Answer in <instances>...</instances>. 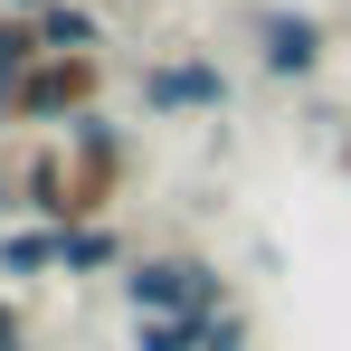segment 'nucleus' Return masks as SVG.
<instances>
[{"instance_id": "1", "label": "nucleus", "mask_w": 351, "mask_h": 351, "mask_svg": "<svg viewBox=\"0 0 351 351\" xmlns=\"http://www.w3.org/2000/svg\"><path fill=\"white\" fill-rule=\"evenodd\" d=\"M114 285H123L133 313H190V323L228 313V276H219L209 256H190V247H143Z\"/></svg>"}, {"instance_id": "2", "label": "nucleus", "mask_w": 351, "mask_h": 351, "mask_svg": "<svg viewBox=\"0 0 351 351\" xmlns=\"http://www.w3.org/2000/svg\"><path fill=\"white\" fill-rule=\"evenodd\" d=\"M95 105H105V48H48L10 86V114L19 123H76V114H95Z\"/></svg>"}, {"instance_id": "3", "label": "nucleus", "mask_w": 351, "mask_h": 351, "mask_svg": "<svg viewBox=\"0 0 351 351\" xmlns=\"http://www.w3.org/2000/svg\"><path fill=\"white\" fill-rule=\"evenodd\" d=\"M247 38H256V76H276V86H304V76H323V58H332V29L313 10H294V0H266L247 19Z\"/></svg>"}, {"instance_id": "4", "label": "nucleus", "mask_w": 351, "mask_h": 351, "mask_svg": "<svg viewBox=\"0 0 351 351\" xmlns=\"http://www.w3.org/2000/svg\"><path fill=\"white\" fill-rule=\"evenodd\" d=\"M228 95H237V76L209 58V48H180V58H152V66H143V114H162V123L228 114Z\"/></svg>"}, {"instance_id": "5", "label": "nucleus", "mask_w": 351, "mask_h": 351, "mask_svg": "<svg viewBox=\"0 0 351 351\" xmlns=\"http://www.w3.org/2000/svg\"><path fill=\"white\" fill-rule=\"evenodd\" d=\"M19 209L48 219V228H76V219H86V209H76V171H66V143L29 152V171H19Z\"/></svg>"}, {"instance_id": "6", "label": "nucleus", "mask_w": 351, "mask_h": 351, "mask_svg": "<svg viewBox=\"0 0 351 351\" xmlns=\"http://www.w3.org/2000/svg\"><path fill=\"white\" fill-rule=\"evenodd\" d=\"M58 237H66L58 276H123V266H133V247H123L114 219H76V228H58Z\"/></svg>"}, {"instance_id": "7", "label": "nucleus", "mask_w": 351, "mask_h": 351, "mask_svg": "<svg viewBox=\"0 0 351 351\" xmlns=\"http://www.w3.org/2000/svg\"><path fill=\"white\" fill-rule=\"evenodd\" d=\"M58 256H66V237L38 219V228H10L0 237V276H58Z\"/></svg>"}, {"instance_id": "8", "label": "nucleus", "mask_w": 351, "mask_h": 351, "mask_svg": "<svg viewBox=\"0 0 351 351\" xmlns=\"http://www.w3.org/2000/svg\"><path fill=\"white\" fill-rule=\"evenodd\" d=\"M29 19H38L48 48H105V19H95L86 0H48V10H29Z\"/></svg>"}, {"instance_id": "9", "label": "nucleus", "mask_w": 351, "mask_h": 351, "mask_svg": "<svg viewBox=\"0 0 351 351\" xmlns=\"http://www.w3.org/2000/svg\"><path fill=\"white\" fill-rule=\"evenodd\" d=\"M38 58H48L38 19H29V10H0V86H19V76H29Z\"/></svg>"}, {"instance_id": "10", "label": "nucleus", "mask_w": 351, "mask_h": 351, "mask_svg": "<svg viewBox=\"0 0 351 351\" xmlns=\"http://www.w3.org/2000/svg\"><path fill=\"white\" fill-rule=\"evenodd\" d=\"M133 351H199L190 313H133Z\"/></svg>"}, {"instance_id": "11", "label": "nucleus", "mask_w": 351, "mask_h": 351, "mask_svg": "<svg viewBox=\"0 0 351 351\" xmlns=\"http://www.w3.org/2000/svg\"><path fill=\"white\" fill-rule=\"evenodd\" d=\"M199 351H247V313H209V323H199Z\"/></svg>"}, {"instance_id": "12", "label": "nucleus", "mask_w": 351, "mask_h": 351, "mask_svg": "<svg viewBox=\"0 0 351 351\" xmlns=\"http://www.w3.org/2000/svg\"><path fill=\"white\" fill-rule=\"evenodd\" d=\"M0 351H29V313H19L10 294H0Z\"/></svg>"}, {"instance_id": "13", "label": "nucleus", "mask_w": 351, "mask_h": 351, "mask_svg": "<svg viewBox=\"0 0 351 351\" xmlns=\"http://www.w3.org/2000/svg\"><path fill=\"white\" fill-rule=\"evenodd\" d=\"M10 10H48V0H10Z\"/></svg>"}, {"instance_id": "14", "label": "nucleus", "mask_w": 351, "mask_h": 351, "mask_svg": "<svg viewBox=\"0 0 351 351\" xmlns=\"http://www.w3.org/2000/svg\"><path fill=\"white\" fill-rule=\"evenodd\" d=\"M342 180H351V143H342Z\"/></svg>"}, {"instance_id": "15", "label": "nucleus", "mask_w": 351, "mask_h": 351, "mask_svg": "<svg viewBox=\"0 0 351 351\" xmlns=\"http://www.w3.org/2000/svg\"><path fill=\"white\" fill-rule=\"evenodd\" d=\"M0 199H10V190H0Z\"/></svg>"}]
</instances>
